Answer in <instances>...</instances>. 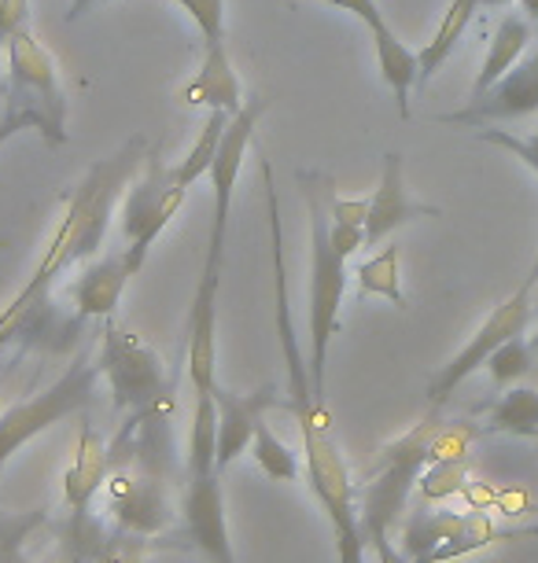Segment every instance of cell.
I'll list each match as a JSON object with an SVG mask.
<instances>
[{"label": "cell", "instance_id": "8", "mask_svg": "<svg viewBox=\"0 0 538 563\" xmlns=\"http://www.w3.org/2000/svg\"><path fill=\"white\" fill-rule=\"evenodd\" d=\"M188 188L174 180V169L163 166V158L147 155V169L125 188L122 203V236H125V258H130L133 273L144 269L147 251L163 236V229L171 225L174 214L182 210Z\"/></svg>", "mask_w": 538, "mask_h": 563}, {"label": "cell", "instance_id": "30", "mask_svg": "<svg viewBox=\"0 0 538 563\" xmlns=\"http://www.w3.org/2000/svg\"><path fill=\"white\" fill-rule=\"evenodd\" d=\"M37 523V516L30 519H8V523H0V563H34L26 556L23 541L30 534V527Z\"/></svg>", "mask_w": 538, "mask_h": 563}, {"label": "cell", "instance_id": "31", "mask_svg": "<svg viewBox=\"0 0 538 563\" xmlns=\"http://www.w3.org/2000/svg\"><path fill=\"white\" fill-rule=\"evenodd\" d=\"M329 218L336 225H362L369 221V199H340L329 192Z\"/></svg>", "mask_w": 538, "mask_h": 563}, {"label": "cell", "instance_id": "2", "mask_svg": "<svg viewBox=\"0 0 538 563\" xmlns=\"http://www.w3.org/2000/svg\"><path fill=\"white\" fill-rule=\"evenodd\" d=\"M306 210H310V387L325 406V372H329V346L340 328V306L347 291V258L336 251L329 210H321V177L303 174ZM329 409V406H325Z\"/></svg>", "mask_w": 538, "mask_h": 563}, {"label": "cell", "instance_id": "40", "mask_svg": "<svg viewBox=\"0 0 538 563\" xmlns=\"http://www.w3.org/2000/svg\"><path fill=\"white\" fill-rule=\"evenodd\" d=\"M0 472H4V467H0Z\"/></svg>", "mask_w": 538, "mask_h": 563}, {"label": "cell", "instance_id": "26", "mask_svg": "<svg viewBox=\"0 0 538 563\" xmlns=\"http://www.w3.org/2000/svg\"><path fill=\"white\" fill-rule=\"evenodd\" d=\"M469 486V456H439L417 479V490L425 501H447Z\"/></svg>", "mask_w": 538, "mask_h": 563}, {"label": "cell", "instance_id": "28", "mask_svg": "<svg viewBox=\"0 0 538 563\" xmlns=\"http://www.w3.org/2000/svg\"><path fill=\"white\" fill-rule=\"evenodd\" d=\"M182 4L188 19L199 26L204 34V48L207 45H226V0H174Z\"/></svg>", "mask_w": 538, "mask_h": 563}, {"label": "cell", "instance_id": "27", "mask_svg": "<svg viewBox=\"0 0 538 563\" xmlns=\"http://www.w3.org/2000/svg\"><path fill=\"white\" fill-rule=\"evenodd\" d=\"M531 365H535V346L527 343L524 335H516V339H509V343H502L498 350H494L483 368L491 372L494 387L509 390L516 379H524L527 372H531Z\"/></svg>", "mask_w": 538, "mask_h": 563}, {"label": "cell", "instance_id": "36", "mask_svg": "<svg viewBox=\"0 0 538 563\" xmlns=\"http://www.w3.org/2000/svg\"><path fill=\"white\" fill-rule=\"evenodd\" d=\"M538 534V527H524V530H513V541L516 538H535Z\"/></svg>", "mask_w": 538, "mask_h": 563}, {"label": "cell", "instance_id": "20", "mask_svg": "<svg viewBox=\"0 0 538 563\" xmlns=\"http://www.w3.org/2000/svg\"><path fill=\"white\" fill-rule=\"evenodd\" d=\"M476 8H480V0H450V8L439 19V30L431 34L428 45L417 52V59H420V85L431 81L442 70V63L450 59V52L458 48L461 37H465V30L472 23V15H476Z\"/></svg>", "mask_w": 538, "mask_h": 563}, {"label": "cell", "instance_id": "19", "mask_svg": "<svg viewBox=\"0 0 538 563\" xmlns=\"http://www.w3.org/2000/svg\"><path fill=\"white\" fill-rule=\"evenodd\" d=\"M465 527L461 512H431V508H417L406 516L403 534H398V552L409 563H420L431 549H439L442 541H450L458 530Z\"/></svg>", "mask_w": 538, "mask_h": 563}, {"label": "cell", "instance_id": "34", "mask_svg": "<svg viewBox=\"0 0 538 563\" xmlns=\"http://www.w3.org/2000/svg\"><path fill=\"white\" fill-rule=\"evenodd\" d=\"M97 4V0H70V12H67V23H78L81 15L89 12V8Z\"/></svg>", "mask_w": 538, "mask_h": 563}, {"label": "cell", "instance_id": "18", "mask_svg": "<svg viewBox=\"0 0 538 563\" xmlns=\"http://www.w3.org/2000/svg\"><path fill=\"white\" fill-rule=\"evenodd\" d=\"M373 41H376V63H380V78L392 85L395 92V103H398V114L409 119V89L420 85V59L417 52H409L403 41L395 37L392 26H376L373 30Z\"/></svg>", "mask_w": 538, "mask_h": 563}, {"label": "cell", "instance_id": "39", "mask_svg": "<svg viewBox=\"0 0 538 563\" xmlns=\"http://www.w3.org/2000/svg\"><path fill=\"white\" fill-rule=\"evenodd\" d=\"M531 439H538V431H531Z\"/></svg>", "mask_w": 538, "mask_h": 563}, {"label": "cell", "instance_id": "3", "mask_svg": "<svg viewBox=\"0 0 538 563\" xmlns=\"http://www.w3.org/2000/svg\"><path fill=\"white\" fill-rule=\"evenodd\" d=\"M8 85H4V119L41 133V141L59 147L67 144V97L59 89L56 59L41 48L34 30L23 26L8 37Z\"/></svg>", "mask_w": 538, "mask_h": 563}, {"label": "cell", "instance_id": "4", "mask_svg": "<svg viewBox=\"0 0 538 563\" xmlns=\"http://www.w3.org/2000/svg\"><path fill=\"white\" fill-rule=\"evenodd\" d=\"M439 431H442V420L428 417L380 453V467L373 479L365 483L362 508H358L362 538L373 552L392 545V527L403 519L409 505V490L417 486L420 472L431 464V445H436Z\"/></svg>", "mask_w": 538, "mask_h": 563}, {"label": "cell", "instance_id": "21", "mask_svg": "<svg viewBox=\"0 0 538 563\" xmlns=\"http://www.w3.org/2000/svg\"><path fill=\"white\" fill-rule=\"evenodd\" d=\"M229 122H233V114H229V111H210L207 114L204 130H199L196 144H193V152H188L182 163L174 166L177 185L193 188L196 180H204L210 174V166H215V158H218V147H221V141H226Z\"/></svg>", "mask_w": 538, "mask_h": 563}, {"label": "cell", "instance_id": "15", "mask_svg": "<svg viewBox=\"0 0 538 563\" xmlns=\"http://www.w3.org/2000/svg\"><path fill=\"white\" fill-rule=\"evenodd\" d=\"M182 100L188 103V108L229 111V114H237L240 108H244L240 78H237L233 56H229L226 45H207L204 48V63H199L196 78L182 89Z\"/></svg>", "mask_w": 538, "mask_h": 563}, {"label": "cell", "instance_id": "29", "mask_svg": "<svg viewBox=\"0 0 538 563\" xmlns=\"http://www.w3.org/2000/svg\"><path fill=\"white\" fill-rule=\"evenodd\" d=\"M480 141L498 144V147H505V152H513L538 177V130L527 133V136H516L509 130H480Z\"/></svg>", "mask_w": 538, "mask_h": 563}, {"label": "cell", "instance_id": "38", "mask_svg": "<svg viewBox=\"0 0 538 563\" xmlns=\"http://www.w3.org/2000/svg\"><path fill=\"white\" fill-rule=\"evenodd\" d=\"M531 346H535V350H538V335H535V339H531Z\"/></svg>", "mask_w": 538, "mask_h": 563}, {"label": "cell", "instance_id": "12", "mask_svg": "<svg viewBox=\"0 0 538 563\" xmlns=\"http://www.w3.org/2000/svg\"><path fill=\"white\" fill-rule=\"evenodd\" d=\"M439 210L428 203H417L406 188V174H403V155L387 152L384 155V169H380V185L376 192L369 196V221H365V247H380V240H387L395 229L409 225L417 218H436Z\"/></svg>", "mask_w": 538, "mask_h": 563}, {"label": "cell", "instance_id": "23", "mask_svg": "<svg viewBox=\"0 0 538 563\" xmlns=\"http://www.w3.org/2000/svg\"><path fill=\"white\" fill-rule=\"evenodd\" d=\"M487 431L524 434V439H531V431H538V390H531V387L505 390L487 412Z\"/></svg>", "mask_w": 538, "mask_h": 563}, {"label": "cell", "instance_id": "16", "mask_svg": "<svg viewBox=\"0 0 538 563\" xmlns=\"http://www.w3.org/2000/svg\"><path fill=\"white\" fill-rule=\"evenodd\" d=\"M111 472V453L97 428L86 420V428L78 434V450H74V461L63 475V505L67 512H81V508H92V497L103 483H108Z\"/></svg>", "mask_w": 538, "mask_h": 563}, {"label": "cell", "instance_id": "24", "mask_svg": "<svg viewBox=\"0 0 538 563\" xmlns=\"http://www.w3.org/2000/svg\"><path fill=\"white\" fill-rule=\"evenodd\" d=\"M494 541H509V530L494 527L487 512H469L465 516V527H461L450 541H442L439 549H431L420 563H450V560L469 556V552L487 549V545H494Z\"/></svg>", "mask_w": 538, "mask_h": 563}, {"label": "cell", "instance_id": "10", "mask_svg": "<svg viewBox=\"0 0 538 563\" xmlns=\"http://www.w3.org/2000/svg\"><path fill=\"white\" fill-rule=\"evenodd\" d=\"M538 111V45L516 63V67L491 85L487 92L472 97L461 111L439 114V122L450 125H487V122H513Z\"/></svg>", "mask_w": 538, "mask_h": 563}, {"label": "cell", "instance_id": "6", "mask_svg": "<svg viewBox=\"0 0 538 563\" xmlns=\"http://www.w3.org/2000/svg\"><path fill=\"white\" fill-rule=\"evenodd\" d=\"M535 288H538V258L531 262V269H527V276L520 280V288H516L502 306H494V313L480 324V332L472 335L469 343L428 379L431 406L436 409L447 406L453 390L465 384L472 372H480L483 365H487V357L494 354V350L527 332V321H531V313H535Z\"/></svg>", "mask_w": 538, "mask_h": 563}, {"label": "cell", "instance_id": "1", "mask_svg": "<svg viewBox=\"0 0 538 563\" xmlns=\"http://www.w3.org/2000/svg\"><path fill=\"white\" fill-rule=\"evenodd\" d=\"M144 163H147L144 136H130L114 155L92 163L86 169V177L63 196L67 210H63L59 229L48 243L45 258L37 262L26 288L0 310V346L12 343L30 313L45 310L52 302V288H56V280L70 265L92 258V254L103 247V236H108L111 214H114V199L133 185V177L141 174Z\"/></svg>", "mask_w": 538, "mask_h": 563}, {"label": "cell", "instance_id": "5", "mask_svg": "<svg viewBox=\"0 0 538 563\" xmlns=\"http://www.w3.org/2000/svg\"><path fill=\"white\" fill-rule=\"evenodd\" d=\"M100 376L103 372L97 354H78L52 387H45L41 395L26 401H15L8 412H0V467L12 461L26 442L45 434L52 423H59L63 417H70L78 409H89Z\"/></svg>", "mask_w": 538, "mask_h": 563}, {"label": "cell", "instance_id": "14", "mask_svg": "<svg viewBox=\"0 0 538 563\" xmlns=\"http://www.w3.org/2000/svg\"><path fill=\"white\" fill-rule=\"evenodd\" d=\"M273 406V395H233L215 384V409H218V467L233 464L240 453L251 450L262 409Z\"/></svg>", "mask_w": 538, "mask_h": 563}, {"label": "cell", "instance_id": "7", "mask_svg": "<svg viewBox=\"0 0 538 563\" xmlns=\"http://www.w3.org/2000/svg\"><path fill=\"white\" fill-rule=\"evenodd\" d=\"M97 361H100L103 379L111 384L114 409H119L122 417L152 409L163 395L174 390L163 357L155 354L144 339L122 332V328L111 321L103 324V332H100Z\"/></svg>", "mask_w": 538, "mask_h": 563}, {"label": "cell", "instance_id": "33", "mask_svg": "<svg viewBox=\"0 0 538 563\" xmlns=\"http://www.w3.org/2000/svg\"><path fill=\"white\" fill-rule=\"evenodd\" d=\"M19 133H23V125L12 122V119H4V114H0V147H4V144L12 141V136H19Z\"/></svg>", "mask_w": 538, "mask_h": 563}, {"label": "cell", "instance_id": "35", "mask_svg": "<svg viewBox=\"0 0 538 563\" xmlns=\"http://www.w3.org/2000/svg\"><path fill=\"white\" fill-rule=\"evenodd\" d=\"M520 4V12L531 19V23H538V0H516Z\"/></svg>", "mask_w": 538, "mask_h": 563}, {"label": "cell", "instance_id": "37", "mask_svg": "<svg viewBox=\"0 0 538 563\" xmlns=\"http://www.w3.org/2000/svg\"><path fill=\"white\" fill-rule=\"evenodd\" d=\"M483 8H502V4H509V0H480Z\"/></svg>", "mask_w": 538, "mask_h": 563}, {"label": "cell", "instance_id": "11", "mask_svg": "<svg viewBox=\"0 0 538 563\" xmlns=\"http://www.w3.org/2000/svg\"><path fill=\"white\" fill-rule=\"evenodd\" d=\"M108 523L130 534H160L174 523L171 490H166L163 475H114L111 479V505H108Z\"/></svg>", "mask_w": 538, "mask_h": 563}, {"label": "cell", "instance_id": "25", "mask_svg": "<svg viewBox=\"0 0 538 563\" xmlns=\"http://www.w3.org/2000/svg\"><path fill=\"white\" fill-rule=\"evenodd\" d=\"M251 456H255V464L270 475L273 483H288L299 475V456L292 453L288 442H281L277 434H273L266 417L259 420L255 439H251Z\"/></svg>", "mask_w": 538, "mask_h": 563}, {"label": "cell", "instance_id": "17", "mask_svg": "<svg viewBox=\"0 0 538 563\" xmlns=\"http://www.w3.org/2000/svg\"><path fill=\"white\" fill-rule=\"evenodd\" d=\"M527 48H531V19L516 15V12L502 15V23H498V30H494V37H491L487 56H483V67L476 74V81H472L469 100L480 97V92H487L498 78H505V74H509L516 63L527 56Z\"/></svg>", "mask_w": 538, "mask_h": 563}, {"label": "cell", "instance_id": "32", "mask_svg": "<svg viewBox=\"0 0 538 563\" xmlns=\"http://www.w3.org/2000/svg\"><path fill=\"white\" fill-rule=\"evenodd\" d=\"M321 4H332V8H343V12H351L358 15L369 30H376V26H384L387 19L380 15V8H376V0H321Z\"/></svg>", "mask_w": 538, "mask_h": 563}, {"label": "cell", "instance_id": "22", "mask_svg": "<svg viewBox=\"0 0 538 563\" xmlns=\"http://www.w3.org/2000/svg\"><path fill=\"white\" fill-rule=\"evenodd\" d=\"M398 243H387L384 251H376L373 258H365L354 269L358 276V291L362 295H380V299L395 302L398 310H406V295H403V273H398Z\"/></svg>", "mask_w": 538, "mask_h": 563}, {"label": "cell", "instance_id": "13", "mask_svg": "<svg viewBox=\"0 0 538 563\" xmlns=\"http://www.w3.org/2000/svg\"><path fill=\"white\" fill-rule=\"evenodd\" d=\"M133 265L125 258V251H111L89 265L86 273L74 280V321H108L114 306L122 302L125 284L133 280Z\"/></svg>", "mask_w": 538, "mask_h": 563}, {"label": "cell", "instance_id": "9", "mask_svg": "<svg viewBox=\"0 0 538 563\" xmlns=\"http://www.w3.org/2000/svg\"><path fill=\"white\" fill-rule=\"evenodd\" d=\"M182 519H185L188 541H193L210 563H237L218 464H188V475L182 486Z\"/></svg>", "mask_w": 538, "mask_h": 563}]
</instances>
